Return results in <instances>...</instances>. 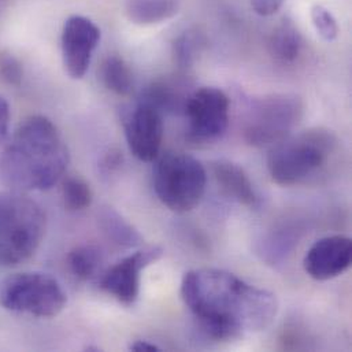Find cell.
<instances>
[{
    "mask_svg": "<svg viewBox=\"0 0 352 352\" xmlns=\"http://www.w3.org/2000/svg\"><path fill=\"white\" fill-rule=\"evenodd\" d=\"M179 294L203 335L215 342L265 331L278 314L273 292L219 269L189 270L182 277Z\"/></svg>",
    "mask_w": 352,
    "mask_h": 352,
    "instance_id": "1",
    "label": "cell"
},
{
    "mask_svg": "<svg viewBox=\"0 0 352 352\" xmlns=\"http://www.w3.org/2000/svg\"><path fill=\"white\" fill-rule=\"evenodd\" d=\"M69 164L67 144L54 122L30 116L0 146V182L15 192L45 190L65 176Z\"/></svg>",
    "mask_w": 352,
    "mask_h": 352,
    "instance_id": "2",
    "label": "cell"
},
{
    "mask_svg": "<svg viewBox=\"0 0 352 352\" xmlns=\"http://www.w3.org/2000/svg\"><path fill=\"white\" fill-rule=\"evenodd\" d=\"M338 150L339 140L331 131L310 129L274 144L267 157V169L281 186L310 184L327 173Z\"/></svg>",
    "mask_w": 352,
    "mask_h": 352,
    "instance_id": "3",
    "label": "cell"
},
{
    "mask_svg": "<svg viewBox=\"0 0 352 352\" xmlns=\"http://www.w3.org/2000/svg\"><path fill=\"white\" fill-rule=\"evenodd\" d=\"M45 232L41 207L21 192L0 195V267L28 261Z\"/></svg>",
    "mask_w": 352,
    "mask_h": 352,
    "instance_id": "4",
    "label": "cell"
},
{
    "mask_svg": "<svg viewBox=\"0 0 352 352\" xmlns=\"http://www.w3.org/2000/svg\"><path fill=\"white\" fill-rule=\"evenodd\" d=\"M67 303L62 284L41 272L14 273L0 280V307L37 318L59 316Z\"/></svg>",
    "mask_w": 352,
    "mask_h": 352,
    "instance_id": "5",
    "label": "cell"
},
{
    "mask_svg": "<svg viewBox=\"0 0 352 352\" xmlns=\"http://www.w3.org/2000/svg\"><path fill=\"white\" fill-rule=\"evenodd\" d=\"M155 161L154 189L162 204L175 212H188L199 206L207 185L204 166L178 151L165 153Z\"/></svg>",
    "mask_w": 352,
    "mask_h": 352,
    "instance_id": "6",
    "label": "cell"
},
{
    "mask_svg": "<svg viewBox=\"0 0 352 352\" xmlns=\"http://www.w3.org/2000/svg\"><path fill=\"white\" fill-rule=\"evenodd\" d=\"M305 116L303 99L296 94H272L251 102L243 136L252 147H273L292 135Z\"/></svg>",
    "mask_w": 352,
    "mask_h": 352,
    "instance_id": "7",
    "label": "cell"
},
{
    "mask_svg": "<svg viewBox=\"0 0 352 352\" xmlns=\"http://www.w3.org/2000/svg\"><path fill=\"white\" fill-rule=\"evenodd\" d=\"M229 98L215 87H201L189 94L184 106L186 139L196 146L222 139L229 125Z\"/></svg>",
    "mask_w": 352,
    "mask_h": 352,
    "instance_id": "8",
    "label": "cell"
},
{
    "mask_svg": "<svg viewBox=\"0 0 352 352\" xmlns=\"http://www.w3.org/2000/svg\"><path fill=\"white\" fill-rule=\"evenodd\" d=\"M164 254L158 245H150L136 251L111 266L100 280V288L125 306L136 303L140 295L142 273L155 263Z\"/></svg>",
    "mask_w": 352,
    "mask_h": 352,
    "instance_id": "9",
    "label": "cell"
},
{
    "mask_svg": "<svg viewBox=\"0 0 352 352\" xmlns=\"http://www.w3.org/2000/svg\"><path fill=\"white\" fill-rule=\"evenodd\" d=\"M100 41V29L89 18L73 15L65 21L62 29V58L67 74L81 80L91 65Z\"/></svg>",
    "mask_w": 352,
    "mask_h": 352,
    "instance_id": "10",
    "label": "cell"
},
{
    "mask_svg": "<svg viewBox=\"0 0 352 352\" xmlns=\"http://www.w3.org/2000/svg\"><path fill=\"white\" fill-rule=\"evenodd\" d=\"M125 136L133 157L142 162H154L164 142V114L153 106L139 102L128 114Z\"/></svg>",
    "mask_w": 352,
    "mask_h": 352,
    "instance_id": "11",
    "label": "cell"
},
{
    "mask_svg": "<svg viewBox=\"0 0 352 352\" xmlns=\"http://www.w3.org/2000/svg\"><path fill=\"white\" fill-rule=\"evenodd\" d=\"M352 262V240L343 234L317 240L303 259L306 273L316 281H329L347 272Z\"/></svg>",
    "mask_w": 352,
    "mask_h": 352,
    "instance_id": "12",
    "label": "cell"
},
{
    "mask_svg": "<svg viewBox=\"0 0 352 352\" xmlns=\"http://www.w3.org/2000/svg\"><path fill=\"white\" fill-rule=\"evenodd\" d=\"M212 175L221 190L230 200L254 207L258 201L256 192L248 175L237 164L230 161H217L212 164Z\"/></svg>",
    "mask_w": 352,
    "mask_h": 352,
    "instance_id": "13",
    "label": "cell"
},
{
    "mask_svg": "<svg viewBox=\"0 0 352 352\" xmlns=\"http://www.w3.org/2000/svg\"><path fill=\"white\" fill-rule=\"evenodd\" d=\"M190 92H186V82L177 78H161L153 81L142 94L140 102L153 106L164 113L184 110Z\"/></svg>",
    "mask_w": 352,
    "mask_h": 352,
    "instance_id": "14",
    "label": "cell"
},
{
    "mask_svg": "<svg viewBox=\"0 0 352 352\" xmlns=\"http://www.w3.org/2000/svg\"><path fill=\"white\" fill-rule=\"evenodd\" d=\"M179 11L178 0H126L125 14L136 25L148 26L165 22Z\"/></svg>",
    "mask_w": 352,
    "mask_h": 352,
    "instance_id": "15",
    "label": "cell"
},
{
    "mask_svg": "<svg viewBox=\"0 0 352 352\" xmlns=\"http://www.w3.org/2000/svg\"><path fill=\"white\" fill-rule=\"evenodd\" d=\"M302 45V34L295 22L288 16L281 19L269 38V51L272 56L283 63L295 62L300 55Z\"/></svg>",
    "mask_w": 352,
    "mask_h": 352,
    "instance_id": "16",
    "label": "cell"
},
{
    "mask_svg": "<svg viewBox=\"0 0 352 352\" xmlns=\"http://www.w3.org/2000/svg\"><path fill=\"white\" fill-rule=\"evenodd\" d=\"M98 219L103 234L111 243L126 248L138 247L142 244L143 237L139 230L113 207H104L99 212Z\"/></svg>",
    "mask_w": 352,
    "mask_h": 352,
    "instance_id": "17",
    "label": "cell"
},
{
    "mask_svg": "<svg viewBox=\"0 0 352 352\" xmlns=\"http://www.w3.org/2000/svg\"><path fill=\"white\" fill-rule=\"evenodd\" d=\"M104 87L118 96H129L133 91V74L129 65L118 55L107 56L100 67Z\"/></svg>",
    "mask_w": 352,
    "mask_h": 352,
    "instance_id": "18",
    "label": "cell"
},
{
    "mask_svg": "<svg viewBox=\"0 0 352 352\" xmlns=\"http://www.w3.org/2000/svg\"><path fill=\"white\" fill-rule=\"evenodd\" d=\"M102 263V252L95 245H78L67 255L70 272L78 280L87 281L95 277Z\"/></svg>",
    "mask_w": 352,
    "mask_h": 352,
    "instance_id": "19",
    "label": "cell"
},
{
    "mask_svg": "<svg viewBox=\"0 0 352 352\" xmlns=\"http://www.w3.org/2000/svg\"><path fill=\"white\" fill-rule=\"evenodd\" d=\"M204 37L197 30H185L181 33L172 45L173 60L178 69H189L196 62L203 51Z\"/></svg>",
    "mask_w": 352,
    "mask_h": 352,
    "instance_id": "20",
    "label": "cell"
},
{
    "mask_svg": "<svg viewBox=\"0 0 352 352\" xmlns=\"http://www.w3.org/2000/svg\"><path fill=\"white\" fill-rule=\"evenodd\" d=\"M62 199L69 211H82L92 204L94 193L84 179L70 177L63 182Z\"/></svg>",
    "mask_w": 352,
    "mask_h": 352,
    "instance_id": "21",
    "label": "cell"
},
{
    "mask_svg": "<svg viewBox=\"0 0 352 352\" xmlns=\"http://www.w3.org/2000/svg\"><path fill=\"white\" fill-rule=\"evenodd\" d=\"M311 19L313 23L317 29V32L320 33V36L327 40V41H333L338 34H339V26L338 22L335 19V16L332 15V12L325 8L324 6H314L311 8Z\"/></svg>",
    "mask_w": 352,
    "mask_h": 352,
    "instance_id": "22",
    "label": "cell"
},
{
    "mask_svg": "<svg viewBox=\"0 0 352 352\" xmlns=\"http://www.w3.org/2000/svg\"><path fill=\"white\" fill-rule=\"evenodd\" d=\"M23 78L21 62L7 51L0 52V80L11 87H19Z\"/></svg>",
    "mask_w": 352,
    "mask_h": 352,
    "instance_id": "23",
    "label": "cell"
},
{
    "mask_svg": "<svg viewBox=\"0 0 352 352\" xmlns=\"http://www.w3.org/2000/svg\"><path fill=\"white\" fill-rule=\"evenodd\" d=\"M284 3L285 0H251V6L255 12L262 16H270L276 14Z\"/></svg>",
    "mask_w": 352,
    "mask_h": 352,
    "instance_id": "24",
    "label": "cell"
},
{
    "mask_svg": "<svg viewBox=\"0 0 352 352\" xmlns=\"http://www.w3.org/2000/svg\"><path fill=\"white\" fill-rule=\"evenodd\" d=\"M10 138V106L7 100L0 96V146Z\"/></svg>",
    "mask_w": 352,
    "mask_h": 352,
    "instance_id": "25",
    "label": "cell"
},
{
    "mask_svg": "<svg viewBox=\"0 0 352 352\" xmlns=\"http://www.w3.org/2000/svg\"><path fill=\"white\" fill-rule=\"evenodd\" d=\"M122 165V155L120 151H110L102 161V169L106 173H113Z\"/></svg>",
    "mask_w": 352,
    "mask_h": 352,
    "instance_id": "26",
    "label": "cell"
},
{
    "mask_svg": "<svg viewBox=\"0 0 352 352\" xmlns=\"http://www.w3.org/2000/svg\"><path fill=\"white\" fill-rule=\"evenodd\" d=\"M129 350L135 352H158L161 351V347L146 340H138L133 344H131Z\"/></svg>",
    "mask_w": 352,
    "mask_h": 352,
    "instance_id": "27",
    "label": "cell"
}]
</instances>
